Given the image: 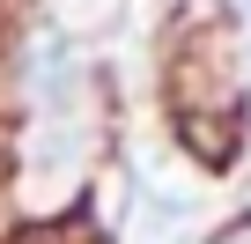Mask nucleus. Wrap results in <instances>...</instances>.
I'll return each mask as SVG.
<instances>
[{
    "instance_id": "nucleus-2",
    "label": "nucleus",
    "mask_w": 251,
    "mask_h": 244,
    "mask_svg": "<svg viewBox=\"0 0 251 244\" xmlns=\"http://www.w3.org/2000/svg\"><path fill=\"white\" fill-rule=\"evenodd\" d=\"M244 8H251V0H244Z\"/></svg>"
},
{
    "instance_id": "nucleus-1",
    "label": "nucleus",
    "mask_w": 251,
    "mask_h": 244,
    "mask_svg": "<svg viewBox=\"0 0 251 244\" xmlns=\"http://www.w3.org/2000/svg\"><path fill=\"white\" fill-rule=\"evenodd\" d=\"M214 244H251V229H229V237H214Z\"/></svg>"
}]
</instances>
